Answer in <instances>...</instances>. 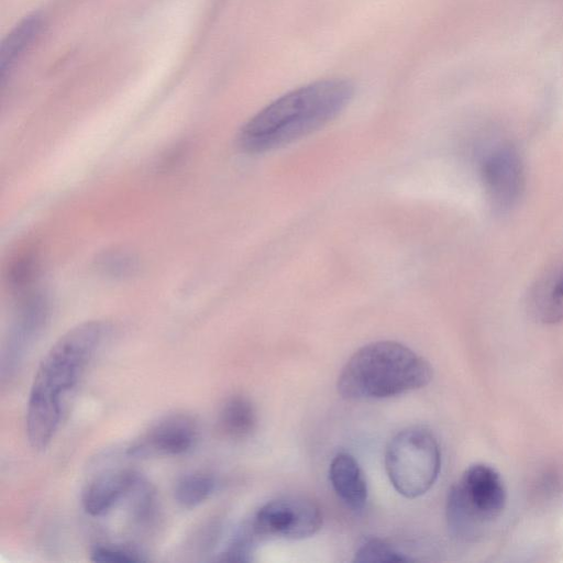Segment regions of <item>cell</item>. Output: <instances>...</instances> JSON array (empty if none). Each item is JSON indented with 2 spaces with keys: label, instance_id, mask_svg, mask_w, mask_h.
I'll use <instances>...</instances> for the list:
<instances>
[{
  "label": "cell",
  "instance_id": "cell-1",
  "mask_svg": "<svg viewBox=\"0 0 563 563\" xmlns=\"http://www.w3.org/2000/svg\"><path fill=\"white\" fill-rule=\"evenodd\" d=\"M108 332L107 323L86 321L63 334L44 355L26 408V434L33 449H45L55 437L69 400Z\"/></svg>",
  "mask_w": 563,
  "mask_h": 563
},
{
  "label": "cell",
  "instance_id": "cell-2",
  "mask_svg": "<svg viewBox=\"0 0 563 563\" xmlns=\"http://www.w3.org/2000/svg\"><path fill=\"white\" fill-rule=\"evenodd\" d=\"M354 86L327 78L296 88L272 101L239 131L241 151L261 154L306 136L336 118L351 102Z\"/></svg>",
  "mask_w": 563,
  "mask_h": 563
},
{
  "label": "cell",
  "instance_id": "cell-3",
  "mask_svg": "<svg viewBox=\"0 0 563 563\" xmlns=\"http://www.w3.org/2000/svg\"><path fill=\"white\" fill-rule=\"evenodd\" d=\"M432 367L426 358L395 341H377L358 349L338 378L346 399H383L426 386Z\"/></svg>",
  "mask_w": 563,
  "mask_h": 563
},
{
  "label": "cell",
  "instance_id": "cell-4",
  "mask_svg": "<svg viewBox=\"0 0 563 563\" xmlns=\"http://www.w3.org/2000/svg\"><path fill=\"white\" fill-rule=\"evenodd\" d=\"M506 488L499 473L486 464L470 466L451 487L446 520L451 533L463 541L483 537L501 515Z\"/></svg>",
  "mask_w": 563,
  "mask_h": 563
},
{
  "label": "cell",
  "instance_id": "cell-5",
  "mask_svg": "<svg viewBox=\"0 0 563 563\" xmlns=\"http://www.w3.org/2000/svg\"><path fill=\"white\" fill-rule=\"evenodd\" d=\"M385 467L400 495L416 498L426 494L437 481L441 467L437 439L420 426L399 431L386 448Z\"/></svg>",
  "mask_w": 563,
  "mask_h": 563
},
{
  "label": "cell",
  "instance_id": "cell-6",
  "mask_svg": "<svg viewBox=\"0 0 563 563\" xmlns=\"http://www.w3.org/2000/svg\"><path fill=\"white\" fill-rule=\"evenodd\" d=\"M479 177L489 206L496 212H507L522 197L526 174L522 158L510 142L488 147L479 161Z\"/></svg>",
  "mask_w": 563,
  "mask_h": 563
},
{
  "label": "cell",
  "instance_id": "cell-7",
  "mask_svg": "<svg viewBox=\"0 0 563 563\" xmlns=\"http://www.w3.org/2000/svg\"><path fill=\"white\" fill-rule=\"evenodd\" d=\"M322 526L320 507L311 499L288 496L273 499L256 512L251 531L254 537L305 539Z\"/></svg>",
  "mask_w": 563,
  "mask_h": 563
},
{
  "label": "cell",
  "instance_id": "cell-8",
  "mask_svg": "<svg viewBox=\"0 0 563 563\" xmlns=\"http://www.w3.org/2000/svg\"><path fill=\"white\" fill-rule=\"evenodd\" d=\"M197 438L194 419L184 413L166 416L151 426L129 446L135 457L174 456L191 449Z\"/></svg>",
  "mask_w": 563,
  "mask_h": 563
},
{
  "label": "cell",
  "instance_id": "cell-9",
  "mask_svg": "<svg viewBox=\"0 0 563 563\" xmlns=\"http://www.w3.org/2000/svg\"><path fill=\"white\" fill-rule=\"evenodd\" d=\"M140 481L139 474L128 468L111 470L96 476L82 492L85 511L92 517L107 515L133 492Z\"/></svg>",
  "mask_w": 563,
  "mask_h": 563
},
{
  "label": "cell",
  "instance_id": "cell-10",
  "mask_svg": "<svg viewBox=\"0 0 563 563\" xmlns=\"http://www.w3.org/2000/svg\"><path fill=\"white\" fill-rule=\"evenodd\" d=\"M529 308L532 316L542 323L563 321V262L551 268L532 287Z\"/></svg>",
  "mask_w": 563,
  "mask_h": 563
},
{
  "label": "cell",
  "instance_id": "cell-11",
  "mask_svg": "<svg viewBox=\"0 0 563 563\" xmlns=\"http://www.w3.org/2000/svg\"><path fill=\"white\" fill-rule=\"evenodd\" d=\"M329 477L338 496L351 508L361 509L367 500V485L357 461L346 452L331 461Z\"/></svg>",
  "mask_w": 563,
  "mask_h": 563
},
{
  "label": "cell",
  "instance_id": "cell-12",
  "mask_svg": "<svg viewBox=\"0 0 563 563\" xmlns=\"http://www.w3.org/2000/svg\"><path fill=\"white\" fill-rule=\"evenodd\" d=\"M221 430L229 437H247L256 426V411L252 402L243 396H234L222 406L219 417Z\"/></svg>",
  "mask_w": 563,
  "mask_h": 563
},
{
  "label": "cell",
  "instance_id": "cell-13",
  "mask_svg": "<svg viewBox=\"0 0 563 563\" xmlns=\"http://www.w3.org/2000/svg\"><path fill=\"white\" fill-rule=\"evenodd\" d=\"M214 479L210 474L195 472L181 477L175 487V499L185 508H194L209 498L214 490Z\"/></svg>",
  "mask_w": 563,
  "mask_h": 563
},
{
  "label": "cell",
  "instance_id": "cell-14",
  "mask_svg": "<svg viewBox=\"0 0 563 563\" xmlns=\"http://www.w3.org/2000/svg\"><path fill=\"white\" fill-rule=\"evenodd\" d=\"M40 29L37 18H31L19 24L15 30L7 37L1 46L0 68L3 76L5 69L11 66L13 60L31 43Z\"/></svg>",
  "mask_w": 563,
  "mask_h": 563
},
{
  "label": "cell",
  "instance_id": "cell-15",
  "mask_svg": "<svg viewBox=\"0 0 563 563\" xmlns=\"http://www.w3.org/2000/svg\"><path fill=\"white\" fill-rule=\"evenodd\" d=\"M410 559L379 539H368L356 550L355 562H404Z\"/></svg>",
  "mask_w": 563,
  "mask_h": 563
},
{
  "label": "cell",
  "instance_id": "cell-16",
  "mask_svg": "<svg viewBox=\"0 0 563 563\" xmlns=\"http://www.w3.org/2000/svg\"><path fill=\"white\" fill-rule=\"evenodd\" d=\"M95 562H141L144 558L133 549L119 545H97L91 551Z\"/></svg>",
  "mask_w": 563,
  "mask_h": 563
}]
</instances>
